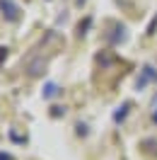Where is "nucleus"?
I'll return each instance as SVG.
<instances>
[{
	"label": "nucleus",
	"instance_id": "obj_5",
	"mask_svg": "<svg viewBox=\"0 0 157 160\" xmlns=\"http://www.w3.org/2000/svg\"><path fill=\"white\" fill-rule=\"evenodd\" d=\"M155 27H157V17L150 22V27H147V34H155Z\"/></svg>",
	"mask_w": 157,
	"mask_h": 160
},
{
	"label": "nucleus",
	"instance_id": "obj_3",
	"mask_svg": "<svg viewBox=\"0 0 157 160\" xmlns=\"http://www.w3.org/2000/svg\"><path fill=\"white\" fill-rule=\"evenodd\" d=\"M128 109H131V102H123V104H121V107H118L116 112H114V121H121V119H126V114H128Z\"/></svg>",
	"mask_w": 157,
	"mask_h": 160
},
{
	"label": "nucleus",
	"instance_id": "obj_7",
	"mask_svg": "<svg viewBox=\"0 0 157 160\" xmlns=\"http://www.w3.org/2000/svg\"><path fill=\"white\" fill-rule=\"evenodd\" d=\"M0 160H10V155L7 153H0Z\"/></svg>",
	"mask_w": 157,
	"mask_h": 160
},
{
	"label": "nucleus",
	"instance_id": "obj_8",
	"mask_svg": "<svg viewBox=\"0 0 157 160\" xmlns=\"http://www.w3.org/2000/svg\"><path fill=\"white\" fill-rule=\"evenodd\" d=\"M152 109L157 112V95H155V100H152Z\"/></svg>",
	"mask_w": 157,
	"mask_h": 160
},
{
	"label": "nucleus",
	"instance_id": "obj_6",
	"mask_svg": "<svg viewBox=\"0 0 157 160\" xmlns=\"http://www.w3.org/2000/svg\"><path fill=\"white\" fill-rule=\"evenodd\" d=\"M63 112H65V109H63V107H53V117H60Z\"/></svg>",
	"mask_w": 157,
	"mask_h": 160
},
{
	"label": "nucleus",
	"instance_id": "obj_1",
	"mask_svg": "<svg viewBox=\"0 0 157 160\" xmlns=\"http://www.w3.org/2000/svg\"><path fill=\"white\" fill-rule=\"evenodd\" d=\"M0 10L5 15V20H10V22L20 20V10H17V5H12L10 0H0Z\"/></svg>",
	"mask_w": 157,
	"mask_h": 160
},
{
	"label": "nucleus",
	"instance_id": "obj_4",
	"mask_svg": "<svg viewBox=\"0 0 157 160\" xmlns=\"http://www.w3.org/2000/svg\"><path fill=\"white\" fill-rule=\"evenodd\" d=\"M56 95H58V85H56V82H46V85H44V97L51 100V97H56Z\"/></svg>",
	"mask_w": 157,
	"mask_h": 160
},
{
	"label": "nucleus",
	"instance_id": "obj_2",
	"mask_svg": "<svg viewBox=\"0 0 157 160\" xmlns=\"http://www.w3.org/2000/svg\"><path fill=\"white\" fill-rule=\"evenodd\" d=\"M147 80H157V73H155V68H152V66H145V68H143V78H138V90H140V88H145V82Z\"/></svg>",
	"mask_w": 157,
	"mask_h": 160
},
{
	"label": "nucleus",
	"instance_id": "obj_9",
	"mask_svg": "<svg viewBox=\"0 0 157 160\" xmlns=\"http://www.w3.org/2000/svg\"><path fill=\"white\" fill-rule=\"evenodd\" d=\"M82 2H85V0H78V5H82Z\"/></svg>",
	"mask_w": 157,
	"mask_h": 160
}]
</instances>
